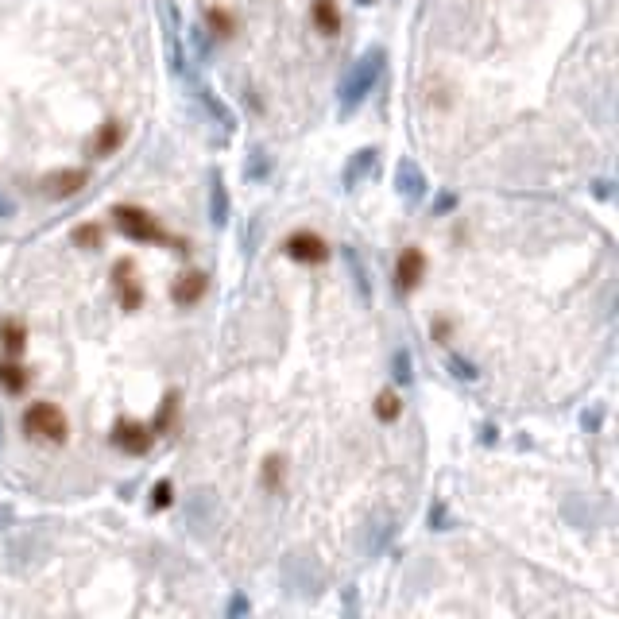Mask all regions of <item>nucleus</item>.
I'll list each match as a JSON object with an SVG mask.
<instances>
[{
    "label": "nucleus",
    "mask_w": 619,
    "mask_h": 619,
    "mask_svg": "<svg viewBox=\"0 0 619 619\" xmlns=\"http://www.w3.org/2000/svg\"><path fill=\"white\" fill-rule=\"evenodd\" d=\"M206 217H209V225H213V229H225V225H229V217H233V194H229V186H225V175H221V171H213V175H209Z\"/></svg>",
    "instance_id": "f8f14e48"
},
{
    "label": "nucleus",
    "mask_w": 619,
    "mask_h": 619,
    "mask_svg": "<svg viewBox=\"0 0 619 619\" xmlns=\"http://www.w3.org/2000/svg\"><path fill=\"white\" fill-rule=\"evenodd\" d=\"M592 194H596L600 202H604V198H612V182H608V178H596V182H592Z\"/></svg>",
    "instance_id": "e433bc0d"
},
{
    "label": "nucleus",
    "mask_w": 619,
    "mask_h": 619,
    "mask_svg": "<svg viewBox=\"0 0 619 619\" xmlns=\"http://www.w3.org/2000/svg\"><path fill=\"white\" fill-rule=\"evenodd\" d=\"M178 403H182V395H178L175 387L163 395V403H159V411H155V418H151L148 426H151V434L159 438V434H167L171 426L178 422Z\"/></svg>",
    "instance_id": "412c9836"
},
{
    "label": "nucleus",
    "mask_w": 619,
    "mask_h": 619,
    "mask_svg": "<svg viewBox=\"0 0 619 619\" xmlns=\"http://www.w3.org/2000/svg\"><path fill=\"white\" fill-rule=\"evenodd\" d=\"M109 442L124 457H148L151 445H155V434H151V426L136 422V418H117L113 430H109Z\"/></svg>",
    "instance_id": "0eeeda50"
},
{
    "label": "nucleus",
    "mask_w": 619,
    "mask_h": 619,
    "mask_svg": "<svg viewBox=\"0 0 619 619\" xmlns=\"http://www.w3.org/2000/svg\"><path fill=\"white\" fill-rule=\"evenodd\" d=\"M387 70V51L384 47H368L360 59L349 66V74L337 86V117L349 120L353 113H360V105L372 97V89L380 86Z\"/></svg>",
    "instance_id": "f257e3e1"
},
{
    "label": "nucleus",
    "mask_w": 619,
    "mask_h": 619,
    "mask_svg": "<svg viewBox=\"0 0 619 619\" xmlns=\"http://www.w3.org/2000/svg\"><path fill=\"white\" fill-rule=\"evenodd\" d=\"M167 62H171V74L182 78L186 66H190V55L182 51V20H178V8L167 4Z\"/></svg>",
    "instance_id": "4468645a"
},
{
    "label": "nucleus",
    "mask_w": 619,
    "mask_h": 619,
    "mask_svg": "<svg viewBox=\"0 0 619 619\" xmlns=\"http://www.w3.org/2000/svg\"><path fill=\"white\" fill-rule=\"evenodd\" d=\"M372 411H376V418H380L384 426H395V422L403 418V395H399V387H384V391L376 395Z\"/></svg>",
    "instance_id": "aec40b11"
},
{
    "label": "nucleus",
    "mask_w": 619,
    "mask_h": 619,
    "mask_svg": "<svg viewBox=\"0 0 619 619\" xmlns=\"http://www.w3.org/2000/svg\"><path fill=\"white\" fill-rule=\"evenodd\" d=\"M20 426H24L28 438H39V442H51V445H66V438H70L66 414H62L55 403H47V399L28 403L24 414H20Z\"/></svg>",
    "instance_id": "7ed1b4c3"
},
{
    "label": "nucleus",
    "mask_w": 619,
    "mask_h": 619,
    "mask_svg": "<svg viewBox=\"0 0 619 619\" xmlns=\"http://www.w3.org/2000/svg\"><path fill=\"white\" fill-rule=\"evenodd\" d=\"M271 167H275V163H271L267 148L256 144V148L248 151V159H244V178H248V182H267V178H271Z\"/></svg>",
    "instance_id": "393cba45"
},
{
    "label": "nucleus",
    "mask_w": 619,
    "mask_h": 619,
    "mask_svg": "<svg viewBox=\"0 0 619 619\" xmlns=\"http://www.w3.org/2000/svg\"><path fill=\"white\" fill-rule=\"evenodd\" d=\"M426 267H430L426 252L418 244H407L399 252V260H395V295H414L422 287V279H426Z\"/></svg>",
    "instance_id": "9d476101"
},
{
    "label": "nucleus",
    "mask_w": 619,
    "mask_h": 619,
    "mask_svg": "<svg viewBox=\"0 0 619 619\" xmlns=\"http://www.w3.org/2000/svg\"><path fill=\"white\" fill-rule=\"evenodd\" d=\"M113 295H117V306L124 310V314H140L144 310V283H140V267H136V260H117L113 264Z\"/></svg>",
    "instance_id": "20e7f679"
},
{
    "label": "nucleus",
    "mask_w": 619,
    "mask_h": 619,
    "mask_svg": "<svg viewBox=\"0 0 619 619\" xmlns=\"http://www.w3.org/2000/svg\"><path fill=\"white\" fill-rule=\"evenodd\" d=\"M376 159H380V151L376 148H356L353 155H349V163H345V171H341V186H345V190H356L364 178H372Z\"/></svg>",
    "instance_id": "2eb2a0df"
},
{
    "label": "nucleus",
    "mask_w": 619,
    "mask_h": 619,
    "mask_svg": "<svg viewBox=\"0 0 619 619\" xmlns=\"http://www.w3.org/2000/svg\"><path fill=\"white\" fill-rule=\"evenodd\" d=\"M86 186H89L86 167H62V171H51V175L39 178V190H43V198H51V202H70V198H78Z\"/></svg>",
    "instance_id": "1a4fd4ad"
},
{
    "label": "nucleus",
    "mask_w": 619,
    "mask_h": 619,
    "mask_svg": "<svg viewBox=\"0 0 619 619\" xmlns=\"http://www.w3.org/2000/svg\"><path fill=\"white\" fill-rule=\"evenodd\" d=\"M391 538H395V523H380L376 531L368 534V554H372V558H376V554H384Z\"/></svg>",
    "instance_id": "2f4dec72"
},
{
    "label": "nucleus",
    "mask_w": 619,
    "mask_h": 619,
    "mask_svg": "<svg viewBox=\"0 0 619 619\" xmlns=\"http://www.w3.org/2000/svg\"><path fill=\"white\" fill-rule=\"evenodd\" d=\"M430 337H434L438 345H449V337H453V322H449V318H434V322H430Z\"/></svg>",
    "instance_id": "72a5a7b5"
},
{
    "label": "nucleus",
    "mask_w": 619,
    "mask_h": 619,
    "mask_svg": "<svg viewBox=\"0 0 619 619\" xmlns=\"http://www.w3.org/2000/svg\"><path fill=\"white\" fill-rule=\"evenodd\" d=\"M206 31L213 39H233L236 35V16L221 4H209L206 8Z\"/></svg>",
    "instance_id": "4be33fe9"
},
{
    "label": "nucleus",
    "mask_w": 619,
    "mask_h": 619,
    "mask_svg": "<svg viewBox=\"0 0 619 619\" xmlns=\"http://www.w3.org/2000/svg\"><path fill=\"white\" fill-rule=\"evenodd\" d=\"M206 295H209V275H206V271H198V267L182 271L175 283H171V302H175L178 310H186V306H198V302H202Z\"/></svg>",
    "instance_id": "9b49d317"
},
{
    "label": "nucleus",
    "mask_w": 619,
    "mask_h": 619,
    "mask_svg": "<svg viewBox=\"0 0 619 619\" xmlns=\"http://www.w3.org/2000/svg\"><path fill=\"white\" fill-rule=\"evenodd\" d=\"M120 148H124V124H120L117 117L97 124V132H93V140H89V155H93V159H113Z\"/></svg>",
    "instance_id": "ddd939ff"
},
{
    "label": "nucleus",
    "mask_w": 619,
    "mask_h": 619,
    "mask_svg": "<svg viewBox=\"0 0 619 619\" xmlns=\"http://www.w3.org/2000/svg\"><path fill=\"white\" fill-rule=\"evenodd\" d=\"M171 503H175V484L163 476V480H155V488H151L148 507H151V511H167Z\"/></svg>",
    "instance_id": "c756f323"
},
{
    "label": "nucleus",
    "mask_w": 619,
    "mask_h": 619,
    "mask_svg": "<svg viewBox=\"0 0 619 619\" xmlns=\"http://www.w3.org/2000/svg\"><path fill=\"white\" fill-rule=\"evenodd\" d=\"M287 484V457L283 453H267L264 465H260V488L267 496H279Z\"/></svg>",
    "instance_id": "a211bd4d"
},
{
    "label": "nucleus",
    "mask_w": 619,
    "mask_h": 619,
    "mask_svg": "<svg viewBox=\"0 0 619 619\" xmlns=\"http://www.w3.org/2000/svg\"><path fill=\"white\" fill-rule=\"evenodd\" d=\"M391 380L399 387H411L414 384V353L407 345H399L395 353H391Z\"/></svg>",
    "instance_id": "a878e982"
},
{
    "label": "nucleus",
    "mask_w": 619,
    "mask_h": 619,
    "mask_svg": "<svg viewBox=\"0 0 619 619\" xmlns=\"http://www.w3.org/2000/svg\"><path fill=\"white\" fill-rule=\"evenodd\" d=\"M356 4H364V8H368V4H376V0H356Z\"/></svg>",
    "instance_id": "58836bf2"
},
{
    "label": "nucleus",
    "mask_w": 619,
    "mask_h": 619,
    "mask_svg": "<svg viewBox=\"0 0 619 619\" xmlns=\"http://www.w3.org/2000/svg\"><path fill=\"white\" fill-rule=\"evenodd\" d=\"M310 20H314V28L322 31V35H337L341 31V12H337L333 0H314L310 4Z\"/></svg>",
    "instance_id": "5701e85b"
},
{
    "label": "nucleus",
    "mask_w": 619,
    "mask_h": 619,
    "mask_svg": "<svg viewBox=\"0 0 619 619\" xmlns=\"http://www.w3.org/2000/svg\"><path fill=\"white\" fill-rule=\"evenodd\" d=\"M31 384V372L12 356V360H0V391H8V395H24Z\"/></svg>",
    "instance_id": "6ab92c4d"
},
{
    "label": "nucleus",
    "mask_w": 619,
    "mask_h": 619,
    "mask_svg": "<svg viewBox=\"0 0 619 619\" xmlns=\"http://www.w3.org/2000/svg\"><path fill=\"white\" fill-rule=\"evenodd\" d=\"M0 349L8 356H24V349H28V322L24 318H16V314L0 318Z\"/></svg>",
    "instance_id": "f3484780"
},
{
    "label": "nucleus",
    "mask_w": 619,
    "mask_h": 619,
    "mask_svg": "<svg viewBox=\"0 0 619 619\" xmlns=\"http://www.w3.org/2000/svg\"><path fill=\"white\" fill-rule=\"evenodd\" d=\"M113 225H117L128 240H136V244H167L175 256H190V244L167 233V229L155 221V213L144 206H113Z\"/></svg>",
    "instance_id": "f03ea898"
},
{
    "label": "nucleus",
    "mask_w": 619,
    "mask_h": 619,
    "mask_svg": "<svg viewBox=\"0 0 619 619\" xmlns=\"http://www.w3.org/2000/svg\"><path fill=\"white\" fill-rule=\"evenodd\" d=\"M457 206H461L457 190H438L430 202V217H449V213H457Z\"/></svg>",
    "instance_id": "7c9ffc66"
},
{
    "label": "nucleus",
    "mask_w": 619,
    "mask_h": 619,
    "mask_svg": "<svg viewBox=\"0 0 619 619\" xmlns=\"http://www.w3.org/2000/svg\"><path fill=\"white\" fill-rule=\"evenodd\" d=\"M480 442H484V445H496V442H500V430H496L492 422H484V426H480Z\"/></svg>",
    "instance_id": "c9c22d12"
},
{
    "label": "nucleus",
    "mask_w": 619,
    "mask_h": 619,
    "mask_svg": "<svg viewBox=\"0 0 619 619\" xmlns=\"http://www.w3.org/2000/svg\"><path fill=\"white\" fill-rule=\"evenodd\" d=\"M426 523H430V531H453V527H457V519H453V511H449V503H445V500L430 503V511H426Z\"/></svg>",
    "instance_id": "cd10ccee"
},
{
    "label": "nucleus",
    "mask_w": 619,
    "mask_h": 619,
    "mask_svg": "<svg viewBox=\"0 0 619 619\" xmlns=\"http://www.w3.org/2000/svg\"><path fill=\"white\" fill-rule=\"evenodd\" d=\"M395 194H399L407 206H422L426 194H430V178L422 171V163L411 159V155H403V159L395 163Z\"/></svg>",
    "instance_id": "6e6552de"
},
{
    "label": "nucleus",
    "mask_w": 619,
    "mask_h": 619,
    "mask_svg": "<svg viewBox=\"0 0 619 619\" xmlns=\"http://www.w3.org/2000/svg\"><path fill=\"white\" fill-rule=\"evenodd\" d=\"M186 39H190V47H194V59H190V62H206L209 51H213V43H217V39H213V35L206 31V24H202V28L186 31Z\"/></svg>",
    "instance_id": "c85d7f7f"
},
{
    "label": "nucleus",
    "mask_w": 619,
    "mask_h": 619,
    "mask_svg": "<svg viewBox=\"0 0 619 619\" xmlns=\"http://www.w3.org/2000/svg\"><path fill=\"white\" fill-rule=\"evenodd\" d=\"M70 244H74V248H82V252H97V248L105 244V229H101L97 221H82V225H74Z\"/></svg>",
    "instance_id": "b1692460"
},
{
    "label": "nucleus",
    "mask_w": 619,
    "mask_h": 619,
    "mask_svg": "<svg viewBox=\"0 0 619 619\" xmlns=\"http://www.w3.org/2000/svg\"><path fill=\"white\" fill-rule=\"evenodd\" d=\"M341 264L349 267V275H353V287L360 302H372V275H368V267H364V256H360V248L356 244H341Z\"/></svg>",
    "instance_id": "dca6fc26"
},
{
    "label": "nucleus",
    "mask_w": 619,
    "mask_h": 619,
    "mask_svg": "<svg viewBox=\"0 0 619 619\" xmlns=\"http://www.w3.org/2000/svg\"><path fill=\"white\" fill-rule=\"evenodd\" d=\"M8 217H16V202H12V194H0V221H8Z\"/></svg>",
    "instance_id": "4c0bfd02"
},
{
    "label": "nucleus",
    "mask_w": 619,
    "mask_h": 619,
    "mask_svg": "<svg viewBox=\"0 0 619 619\" xmlns=\"http://www.w3.org/2000/svg\"><path fill=\"white\" fill-rule=\"evenodd\" d=\"M182 82H186V86L194 89L190 97H194V101L202 105V113H206V117L213 120V124H221V132H225V136H233V128H236L233 109H229V105H225V101H221V97H217V93H213V89H209L206 82L198 78V70H194V66H186Z\"/></svg>",
    "instance_id": "39448f33"
},
{
    "label": "nucleus",
    "mask_w": 619,
    "mask_h": 619,
    "mask_svg": "<svg viewBox=\"0 0 619 619\" xmlns=\"http://www.w3.org/2000/svg\"><path fill=\"white\" fill-rule=\"evenodd\" d=\"M445 368H449V376H453V380H461V384H476V380H480V368H476L472 360H465L461 353H449Z\"/></svg>",
    "instance_id": "bb28decb"
},
{
    "label": "nucleus",
    "mask_w": 619,
    "mask_h": 619,
    "mask_svg": "<svg viewBox=\"0 0 619 619\" xmlns=\"http://www.w3.org/2000/svg\"><path fill=\"white\" fill-rule=\"evenodd\" d=\"M248 612H252V600H248L244 592H233L229 604H225V619H240V616H248Z\"/></svg>",
    "instance_id": "473e14b6"
},
{
    "label": "nucleus",
    "mask_w": 619,
    "mask_h": 619,
    "mask_svg": "<svg viewBox=\"0 0 619 619\" xmlns=\"http://www.w3.org/2000/svg\"><path fill=\"white\" fill-rule=\"evenodd\" d=\"M283 252L302 267H322L333 256V248L325 244V236L314 233V229H295V233L283 240Z\"/></svg>",
    "instance_id": "423d86ee"
},
{
    "label": "nucleus",
    "mask_w": 619,
    "mask_h": 619,
    "mask_svg": "<svg viewBox=\"0 0 619 619\" xmlns=\"http://www.w3.org/2000/svg\"><path fill=\"white\" fill-rule=\"evenodd\" d=\"M581 426H585L589 434H600V426H604V407L596 403L592 411H585V414H581Z\"/></svg>",
    "instance_id": "f704fd0d"
}]
</instances>
